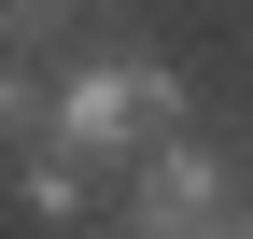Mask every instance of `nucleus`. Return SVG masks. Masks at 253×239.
<instances>
[{"mask_svg":"<svg viewBox=\"0 0 253 239\" xmlns=\"http://www.w3.org/2000/svg\"><path fill=\"white\" fill-rule=\"evenodd\" d=\"M211 197H225V169H211L197 141H169V155L141 169V211H155V239H183V225H211Z\"/></svg>","mask_w":253,"mask_h":239,"instance_id":"f03ea898","label":"nucleus"},{"mask_svg":"<svg viewBox=\"0 0 253 239\" xmlns=\"http://www.w3.org/2000/svg\"><path fill=\"white\" fill-rule=\"evenodd\" d=\"M169 113H183V84L155 71V56H99V71L56 84V155L99 169V155H141V141L169 155Z\"/></svg>","mask_w":253,"mask_h":239,"instance_id":"f257e3e1","label":"nucleus"},{"mask_svg":"<svg viewBox=\"0 0 253 239\" xmlns=\"http://www.w3.org/2000/svg\"><path fill=\"white\" fill-rule=\"evenodd\" d=\"M0 141H28V84L14 71H0Z\"/></svg>","mask_w":253,"mask_h":239,"instance_id":"20e7f679","label":"nucleus"},{"mask_svg":"<svg viewBox=\"0 0 253 239\" xmlns=\"http://www.w3.org/2000/svg\"><path fill=\"white\" fill-rule=\"evenodd\" d=\"M28 211H42V225L84 211V155H42V169H28Z\"/></svg>","mask_w":253,"mask_h":239,"instance_id":"7ed1b4c3","label":"nucleus"}]
</instances>
